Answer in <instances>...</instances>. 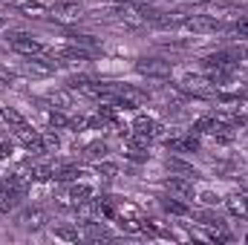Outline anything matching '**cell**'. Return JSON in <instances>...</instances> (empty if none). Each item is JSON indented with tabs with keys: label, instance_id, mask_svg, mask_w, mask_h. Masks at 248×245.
Listing matches in <instances>:
<instances>
[{
	"label": "cell",
	"instance_id": "obj_15",
	"mask_svg": "<svg viewBox=\"0 0 248 245\" xmlns=\"http://www.w3.org/2000/svg\"><path fill=\"white\" fill-rule=\"evenodd\" d=\"M78 176H81V170L75 165H58V168H52V179H58V182H75Z\"/></svg>",
	"mask_w": 248,
	"mask_h": 245
},
{
	"label": "cell",
	"instance_id": "obj_17",
	"mask_svg": "<svg viewBox=\"0 0 248 245\" xmlns=\"http://www.w3.org/2000/svg\"><path fill=\"white\" fill-rule=\"evenodd\" d=\"M29 179L38 182V184L49 182V179H52V168H49V165H32V168H29Z\"/></svg>",
	"mask_w": 248,
	"mask_h": 245
},
{
	"label": "cell",
	"instance_id": "obj_20",
	"mask_svg": "<svg viewBox=\"0 0 248 245\" xmlns=\"http://www.w3.org/2000/svg\"><path fill=\"white\" fill-rule=\"evenodd\" d=\"M84 156H87V159H93V162H101V159L107 156V144H104V141H93V144H87Z\"/></svg>",
	"mask_w": 248,
	"mask_h": 245
},
{
	"label": "cell",
	"instance_id": "obj_5",
	"mask_svg": "<svg viewBox=\"0 0 248 245\" xmlns=\"http://www.w3.org/2000/svg\"><path fill=\"white\" fill-rule=\"evenodd\" d=\"M136 69L147 78H168L170 75V63L168 61H159V58H141L136 63Z\"/></svg>",
	"mask_w": 248,
	"mask_h": 245
},
{
	"label": "cell",
	"instance_id": "obj_7",
	"mask_svg": "<svg viewBox=\"0 0 248 245\" xmlns=\"http://www.w3.org/2000/svg\"><path fill=\"white\" fill-rule=\"evenodd\" d=\"M168 147L173 150V153H196L199 150V136L190 130V133H179V136H173V138H168Z\"/></svg>",
	"mask_w": 248,
	"mask_h": 245
},
{
	"label": "cell",
	"instance_id": "obj_3",
	"mask_svg": "<svg viewBox=\"0 0 248 245\" xmlns=\"http://www.w3.org/2000/svg\"><path fill=\"white\" fill-rule=\"evenodd\" d=\"M179 90L187 92V95H199V98L214 95V84H211V78H205V75H199V72H187V75H182Z\"/></svg>",
	"mask_w": 248,
	"mask_h": 245
},
{
	"label": "cell",
	"instance_id": "obj_13",
	"mask_svg": "<svg viewBox=\"0 0 248 245\" xmlns=\"http://www.w3.org/2000/svg\"><path fill=\"white\" fill-rule=\"evenodd\" d=\"M26 69H29L32 75H49V72L55 69V63L46 61V58H41V55H29V61H26Z\"/></svg>",
	"mask_w": 248,
	"mask_h": 245
},
{
	"label": "cell",
	"instance_id": "obj_18",
	"mask_svg": "<svg viewBox=\"0 0 248 245\" xmlns=\"http://www.w3.org/2000/svg\"><path fill=\"white\" fill-rule=\"evenodd\" d=\"M162 208L168 211V214H173V216H187L190 211H187L185 202H179V199H173V196H168V199H162Z\"/></svg>",
	"mask_w": 248,
	"mask_h": 245
},
{
	"label": "cell",
	"instance_id": "obj_32",
	"mask_svg": "<svg viewBox=\"0 0 248 245\" xmlns=\"http://www.w3.org/2000/svg\"><path fill=\"white\" fill-rule=\"evenodd\" d=\"M246 243H248V234H246Z\"/></svg>",
	"mask_w": 248,
	"mask_h": 245
},
{
	"label": "cell",
	"instance_id": "obj_9",
	"mask_svg": "<svg viewBox=\"0 0 248 245\" xmlns=\"http://www.w3.org/2000/svg\"><path fill=\"white\" fill-rule=\"evenodd\" d=\"M55 58L61 63H81L90 58V49H84V46H78V44H72V46H63L55 52Z\"/></svg>",
	"mask_w": 248,
	"mask_h": 245
},
{
	"label": "cell",
	"instance_id": "obj_24",
	"mask_svg": "<svg viewBox=\"0 0 248 245\" xmlns=\"http://www.w3.org/2000/svg\"><path fill=\"white\" fill-rule=\"evenodd\" d=\"M95 170H98V173H101L104 179H113V176L119 173V168H116L113 162H98V168H95Z\"/></svg>",
	"mask_w": 248,
	"mask_h": 245
},
{
	"label": "cell",
	"instance_id": "obj_16",
	"mask_svg": "<svg viewBox=\"0 0 248 245\" xmlns=\"http://www.w3.org/2000/svg\"><path fill=\"white\" fill-rule=\"evenodd\" d=\"M84 237L87 240H110V231L101 222H84Z\"/></svg>",
	"mask_w": 248,
	"mask_h": 245
},
{
	"label": "cell",
	"instance_id": "obj_10",
	"mask_svg": "<svg viewBox=\"0 0 248 245\" xmlns=\"http://www.w3.org/2000/svg\"><path fill=\"white\" fill-rule=\"evenodd\" d=\"M81 6L75 3V0H55L52 3V15H58L61 20H75V17H81Z\"/></svg>",
	"mask_w": 248,
	"mask_h": 245
},
{
	"label": "cell",
	"instance_id": "obj_4",
	"mask_svg": "<svg viewBox=\"0 0 248 245\" xmlns=\"http://www.w3.org/2000/svg\"><path fill=\"white\" fill-rule=\"evenodd\" d=\"M130 136H136V138H141V141H153L156 136H159V122L153 119V116H136V122L130 127Z\"/></svg>",
	"mask_w": 248,
	"mask_h": 245
},
{
	"label": "cell",
	"instance_id": "obj_8",
	"mask_svg": "<svg viewBox=\"0 0 248 245\" xmlns=\"http://www.w3.org/2000/svg\"><path fill=\"white\" fill-rule=\"evenodd\" d=\"M29 182H32L29 176H17V173H12V176H6V179H3V184H0V187H3V190H9L15 199H20V196H26Z\"/></svg>",
	"mask_w": 248,
	"mask_h": 245
},
{
	"label": "cell",
	"instance_id": "obj_1",
	"mask_svg": "<svg viewBox=\"0 0 248 245\" xmlns=\"http://www.w3.org/2000/svg\"><path fill=\"white\" fill-rule=\"evenodd\" d=\"M6 44L15 49V52H20V55H41L44 52V46H41V41L32 35V32H26V29H12L9 35H6Z\"/></svg>",
	"mask_w": 248,
	"mask_h": 245
},
{
	"label": "cell",
	"instance_id": "obj_26",
	"mask_svg": "<svg viewBox=\"0 0 248 245\" xmlns=\"http://www.w3.org/2000/svg\"><path fill=\"white\" fill-rule=\"evenodd\" d=\"M23 222H26V225H41V222H44V214H41V211H26V214H23Z\"/></svg>",
	"mask_w": 248,
	"mask_h": 245
},
{
	"label": "cell",
	"instance_id": "obj_6",
	"mask_svg": "<svg viewBox=\"0 0 248 245\" xmlns=\"http://www.w3.org/2000/svg\"><path fill=\"white\" fill-rule=\"evenodd\" d=\"M15 136L20 138V144H23L29 153H46V147H44V136L35 133V130H29V124L20 127V130H15Z\"/></svg>",
	"mask_w": 248,
	"mask_h": 245
},
{
	"label": "cell",
	"instance_id": "obj_31",
	"mask_svg": "<svg viewBox=\"0 0 248 245\" xmlns=\"http://www.w3.org/2000/svg\"><path fill=\"white\" fill-rule=\"evenodd\" d=\"M0 29H3V17H0Z\"/></svg>",
	"mask_w": 248,
	"mask_h": 245
},
{
	"label": "cell",
	"instance_id": "obj_30",
	"mask_svg": "<svg viewBox=\"0 0 248 245\" xmlns=\"http://www.w3.org/2000/svg\"><path fill=\"white\" fill-rule=\"evenodd\" d=\"M240 55H246V58H248V49H240Z\"/></svg>",
	"mask_w": 248,
	"mask_h": 245
},
{
	"label": "cell",
	"instance_id": "obj_29",
	"mask_svg": "<svg viewBox=\"0 0 248 245\" xmlns=\"http://www.w3.org/2000/svg\"><path fill=\"white\" fill-rule=\"evenodd\" d=\"M23 12H41V3H23Z\"/></svg>",
	"mask_w": 248,
	"mask_h": 245
},
{
	"label": "cell",
	"instance_id": "obj_14",
	"mask_svg": "<svg viewBox=\"0 0 248 245\" xmlns=\"http://www.w3.org/2000/svg\"><path fill=\"white\" fill-rule=\"evenodd\" d=\"M168 190H173V193H176V196H182V199L193 196V184L187 182V179H179V176H173V173H170V179H168Z\"/></svg>",
	"mask_w": 248,
	"mask_h": 245
},
{
	"label": "cell",
	"instance_id": "obj_23",
	"mask_svg": "<svg viewBox=\"0 0 248 245\" xmlns=\"http://www.w3.org/2000/svg\"><path fill=\"white\" fill-rule=\"evenodd\" d=\"M49 101H52L58 110H66V107H69V92L58 90V92H52V95H49Z\"/></svg>",
	"mask_w": 248,
	"mask_h": 245
},
{
	"label": "cell",
	"instance_id": "obj_25",
	"mask_svg": "<svg viewBox=\"0 0 248 245\" xmlns=\"http://www.w3.org/2000/svg\"><path fill=\"white\" fill-rule=\"evenodd\" d=\"M44 147H46V150H58V147H61L58 133H44Z\"/></svg>",
	"mask_w": 248,
	"mask_h": 245
},
{
	"label": "cell",
	"instance_id": "obj_21",
	"mask_svg": "<svg viewBox=\"0 0 248 245\" xmlns=\"http://www.w3.org/2000/svg\"><path fill=\"white\" fill-rule=\"evenodd\" d=\"M49 124H52L55 130H66V127H72V122L63 116L61 110H52V113H49Z\"/></svg>",
	"mask_w": 248,
	"mask_h": 245
},
{
	"label": "cell",
	"instance_id": "obj_2",
	"mask_svg": "<svg viewBox=\"0 0 248 245\" xmlns=\"http://www.w3.org/2000/svg\"><path fill=\"white\" fill-rule=\"evenodd\" d=\"M182 29L193 32V35H211V32H219L222 29V20L217 15H187Z\"/></svg>",
	"mask_w": 248,
	"mask_h": 245
},
{
	"label": "cell",
	"instance_id": "obj_19",
	"mask_svg": "<svg viewBox=\"0 0 248 245\" xmlns=\"http://www.w3.org/2000/svg\"><path fill=\"white\" fill-rule=\"evenodd\" d=\"M0 116H3V122L9 124L12 130H20V127H26V119L17 113V110H12V107H6V110H0Z\"/></svg>",
	"mask_w": 248,
	"mask_h": 245
},
{
	"label": "cell",
	"instance_id": "obj_28",
	"mask_svg": "<svg viewBox=\"0 0 248 245\" xmlns=\"http://www.w3.org/2000/svg\"><path fill=\"white\" fill-rule=\"evenodd\" d=\"M55 234H58L61 240H78V231H72V228H58Z\"/></svg>",
	"mask_w": 248,
	"mask_h": 245
},
{
	"label": "cell",
	"instance_id": "obj_22",
	"mask_svg": "<svg viewBox=\"0 0 248 245\" xmlns=\"http://www.w3.org/2000/svg\"><path fill=\"white\" fill-rule=\"evenodd\" d=\"M12 208H15V196H12L9 190L0 187V214H9Z\"/></svg>",
	"mask_w": 248,
	"mask_h": 245
},
{
	"label": "cell",
	"instance_id": "obj_27",
	"mask_svg": "<svg viewBox=\"0 0 248 245\" xmlns=\"http://www.w3.org/2000/svg\"><path fill=\"white\" fill-rule=\"evenodd\" d=\"M234 35L248 38V17H243V20H237V23H234Z\"/></svg>",
	"mask_w": 248,
	"mask_h": 245
},
{
	"label": "cell",
	"instance_id": "obj_11",
	"mask_svg": "<svg viewBox=\"0 0 248 245\" xmlns=\"http://www.w3.org/2000/svg\"><path fill=\"white\" fill-rule=\"evenodd\" d=\"M93 196H95V190H93V184H87V182H75L72 187H69V199H72L75 208L84 205V202H90Z\"/></svg>",
	"mask_w": 248,
	"mask_h": 245
},
{
	"label": "cell",
	"instance_id": "obj_12",
	"mask_svg": "<svg viewBox=\"0 0 248 245\" xmlns=\"http://www.w3.org/2000/svg\"><path fill=\"white\" fill-rule=\"evenodd\" d=\"M225 205H228V214L231 216H248V196L246 193H231L225 199Z\"/></svg>",
	"mask_w": 248,
	"mask_h": 245
}]
</instances>
